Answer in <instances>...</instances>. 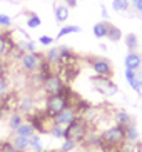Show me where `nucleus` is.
Wrapping results in <instances>:
<instances>
[{
    "instance_id": "1",
    "label": "nucleus",
    "mask_w": 142,
    "mask_h": 152,
    "mask_svg": "<svg viewBox=\"0 0 142 152\" xmlns=\"http://www.w3.org/2000/svg\"><path fill=\"white\" fill-rule=\"evenodd\" d=\"M89 122L82 115H77L69 125L64 127V139L74 140V142H84L87 134H89Z\"/></svg>"
},
{
    "instance_id": "2",
    "label": "nucleus",
    "mask_w": 142,
    "mask_h": 152,
    "mask_svg": "<svg viewBox=\"0 0 142 152\" xmlns=\"http://www.w3.org/2000/svg\"><path fill=\"white\" fill-rule=\"evenodd\" d=\"M74 97H75V92H74V95H64V94L47 95V99H45V107H44V110L53 119V117L57 115V114H60L64 109H67L69 105H72V100H74Z\"/></svg>"
},
{
    "instance_id": "3",
    "label": "nucleus",
    "mask_w": 142,
    "mask_h": 152,
    "mask_svg": "<svg viewBox=\"0 0 142 152\" xmlns=\"http://www.w3.org/2000/svg\"><path fill=\"white\" fill-rule=\"evenodd\" d=\"M125 144V127L122 125H112L107 130L102 132V147H119L122 149V145Z\"/></svg>"
},
{
    "instance_id": "4",
    "label": "nucleus",
    "mask_w": 142,
    "mask_h": 152,
    "mask_svg": "<svg viewBox=\"0 0 142 152\" xmlns=\"http://www.w3.org/2000/svg\"><path fill=\"white\" fill-rule=\"evenodd\" d=\"M85 60L89 62L90 69L95 72V75L112 79V75H114V67H112V64H111L109 58H105V57H92V55H89V57H85Z\"/></svg>"
},
{
    "instance_id": "5",
    "label": "nucleus",
    "mask_w": 142,
    "mask_h": 152,
    "mask_svg": "<svg viewBox=\"0 0 142 152\" xmlns=\"http://www.w3.org/2000/svg\"><path fill=\"white\" fill-rule=\"evenodd\" d=\"M42 60H44V54H39V52H25L18 62H20L22 70L25 74H30L32 75V74L39 72Z\"/></svg>"
},
{
    "instance_id": "6",
    "label": "nucleus",
    "mask_w": 142,
    "mask_h": 152,
    "mask_svg": "<svg viewBox=\"0 0 142 152\" xmlns=\"http://www.w3.org/2000/svg\"><path fill=\"white\" fill-rule=\"evenodd\" d=\"M64 85H65V82H64V79L60 77V74L53 72V74H50V75L44 80V84H42V90L45 92V95L60 94V90L64 89Z\"/></svg>"
},
{
    "instance_id": "7",
    "label": "nucleus",
    "mask_w": 142,
    "mask_h": 152,
    "mask_svg": "<svg viewBox=\"0 0 142 152\" xmlns=\"http://www.w3.org/2000/svg\"><path fill=\"white\" fill-rule=\"evenodd\" d=\"M92 84L94 87H95V90L97 92H100V94L104 95H114L117 94V85L112 82V79H109V77H100V75H95L92 77Z\"/></svg>"
},
{
    "instance_id": "8",
    "label": "nucleus",
    "mask_w": 142,
    "mask_h": 152,
    "mask_svg": "<svg viewBox=\"0 0 142 152\" xmlns=\"http://www.w3.org/2000/svg\"><path fill=\"white\" fill-rule=\"evenodd\" d=\"M79 115L75 110V107L74 105H69L67 109H64L60 114H57V115L53 117V124H59V125H62V127H65V125H69L75 117Z\"/></svg>"
},
{
    "instance_id": "9",
    "label": "nucleus",
    "mask_w": 142,
    "mask_h": 152,
    "mask_svg": "<svg viewBox=\"0 0 142 152\" xmlns=\"http://www.w3.org/2000/svg\"><path fill=\"white\" fill-rule=\"evenodd\" d=\"M34 110H35V99L32 97L30 94L18 97V102H17V112H20L22 115H29V114H32Z\"/></svg>"
},
{
    "instance_id": "10",
    "label": "nucleus",
    "mask_w": 142,
    "mask_h": 152,
    "mask_svg": "<svg viewBox=\"0 0 142 152\" xmlns=\"http://www.w3.org/2000/svg\"><path fill=\"white\" fill-rule=\"evenodd\" d=\"M15 44L17 42L12 39V32H0V58H7L10 47Z\"/></svg>"
},
{
    "instance_id": "11",
    "label": "nucleus",
    "mask_w": 142,
    "mask_h": 152,
    "mask_svg": "<svg viewBox=\"0 0 142 152\" xmlns=\"http://www.w3.org/2000/svg\"><path fill=\"white\" fill-rule=\"evenodd\" d=\"M125 69H130V70H139L142 65V55L139 52H129L125 55Z\"/></svg>"
},
{
    "instance_id": "12",
    "label": "nucleus",
    "mask_w": 142,
    "mask_h": 152,
    "mask_svg": "<svg viewBox=\"0 0 142 152\" xmlns=\"http://www.w3.org/2000/svg\"><path fill=\"white\" fill-rule=\"evenodd\" d=\"M10 142L18 152H27L30 149V137H22V135H17L13 134L10 137Z\"/></svg>"
},
{
    "instance_id": "13",
    "label": "nucleus",
    "mask_w": 142,
    "mask_h": 152,
    "mask_svg": "<svg viewBox=\"0 0 142 152\" xmlns=\"http://www.w3.org/2000/svg\"><path fill=\"white\" fill-rule=\"evenodd\" d=\"M44 58L52 65V67H59V65H60V52H59V47L49 49L44 54Z\"/></svg>"
},
{
    "instance_id": "14",
    "label": "nucleus",
    "mask_w": 142,
    "mask_h": 152,
    "mask_svg": "<svg viewBox=\"0 0 142 152\" xmlns=\"http://www.w3.org/2000/svg\"><path fill=\"white\" fill-rule=\"evenodd\" d=\"M109 23L107 20H102V22H97L95 25H94L92 32L94 35L97 37V39H104V37H107V30H109Z\"/></svg>"
},
{
    "instance_id": "15",
    "label": "nucleus",
    "mask_w": 142,
    "mask_h": 152,
    "mask_svg": "<svg viewBox=\"0 0 142 152\" xmlns=\"http://www.w3.org/2000/svg\"><path fill=\"white\" fill-rule=\"evenodd\" d=\"M114 121H116L117 125L127 127L129 124H132V117H130L125 110H117V112H116V115H114Z\"/></svg>"
},
{
    "instance_id": "16",
    "label": "nucleus",
    "mask_w": 142,
    "mask_h": 152,
    "mask_svg": "<svg viewBox=\"0 0 142 152\" xmlns=\"http://www.w3.org/2000/svg\"><path fill=\"white\" fill-rule=\"evenodd\" d=\"M53 15H55V20H57L59 23L65 22L67 18H69V7H67V5H55Z\"/></svg>"
},
{
    "instance_id": "17",
    "label": "nucleus",
    "mask_w": 142,
    "mask_h": 152,
    "mask_svg": "<svg viewBox=\"0 0 142 152\" xmlns=\"http://www.w3.org/2000/svg\"><path fill=\"white\" fill-rule=\"evenodd\" d=\"M15 134L22 135V137H32V135L35 134V129H34V125L30 122H22V124L18 125V129L15 130Z\"/></svg>"
},
{
    "instance_id": "18",
    "label": "nucleus",
    "mask_w": 142,
    "mask_h": 152,
    "mask_svg": "<svg viewBox=\"0 0 142 152\" xmlns=\"http://www.w3.org/2000/svg\"><path fill=\"white\" fill-rule=\"evenodd\" d=\"M139 140V130H137V127H135V124H129L127 127H125V142H130V144H134V142H137Z\"/></svg>"
},
{
    "instance_id": "19",
    "label": "nucleus",
    "mask_w": 142,
    "mask_h": 152,
    "mask_svg": "<svg viewBox=\"0 0 142 152\" xmlns=\"http://www.w3.org/2000/svg\"><path fill=\"white\" fill-rule=\"evenodd\" d=\"M125 80L129 82V85L132 87L135 92H137L139 95L142 94V89L139 87V82L137 79H135V70H130V69H125Z\"/></svg>"
},
{
    "instance_id": "20",
    "label": "nucleus",
    "mask_w": 142,
    "mask_h": 152,
    "mask_svg": "<svg viewBox=\"0 0 142 152\" xmlns=\"http://www.w3.org/2000/svg\"><path fill=\"white\" fill-rule=\"evenodd\" d=\"M25 15H27V27L29 28H37L42 25V18L37 14H34V12L29 10V12H25Z\"/></svg>"
},
{
    "instance_id": "21",
    "label": "nucleus",
    "mask_w": 142,
    "mask_h": 152,
    "mask_svg": "<svg viewBox=\"0 0 142 152\" xmlns=\"http://www.w3.org/2000/svg\"><path fill=\"white\" fill-rule=\"evenodd\" d=\"M107 39L111 42H119L122 39V32L119 27H116L114 23H109V30H107Z\"/></svg>"
},
{
    "instance_id": "22",
    "label": "nucleus",
    "mask_w": 142,
    "mask_h": 152,
    "mask_svg": "<svg viewBox=\"0 0 142 152\" xmlns=\"http://www.w3.org/2000/svg\"><path fill=\"white\" fill-rule=\"evenodd\" d=\"M125 47L129 52H137V47H139V39L135 34H127L125 35Z\"/></svg>"
},
{
    "instance_id": "23",
    "label": "nucleus",
    "mask_w": 142,
    "mask_h": 152,
    "mask_svg": "<svg viewBox=\"0 0 142 152\" xmlns=\"http://www.w3.org/2000/svg\"><path fill=\"white\" fill-rule=\"evenodd\" d=\"M23 122V115L20 114V112H12V115H10V119H9V127H10V130H15L18 129V125Z\"/></svg>"
},
{
    "instance_id": "24",
    "label": "nucleus",
    "mask_w": 142,
    "mask_h": 152,
    "mask_svg": "<svg viewBox=\"0 0 142 152\" xmlns=\"http://www.w3.org/2000/svg\"><path fill=\"white\" fill-rule=\"evenodd\" d=\"M79 32H80V27H79V25H65V27H62L60 30H59L57 39H62V37L70 35V34H79Z\"/></svg>"
},
{
    "instance_id": "25",
    "label": "nucleus",
    "mask_w": 142,
    "mask_h": 152,
    "mask_svg": "<svg viewBox=\"0 0 142 152\" xmlns=\"http://www.w3.org/2000/svg\"><path fill=\"white\" fill-rule=\"evenodd\" d=\"M130 7V2L129 0H114L112 2V9L116 12H127Z\"/></svg>"
},
{
    "instance_id": "26",
    "label": "nucleus",
    "mask_w": 142,
    "mask_h": 152,
    "mask_svg": "<svg viewBox=\"0 0 142 152\" xmlns=\"http://www.w3.org/2000/svg\"><path fill=\"white\" fill-rule=\"evenodd\" d=\"M30 149L35 152H42L44 151V145H42V140H40V137L37 134H34L30 137Z\"/></svg>"
},
{
    "instance_id": "27",
    "label": "nucleus",
    "mask_w": 142,
    "mask_h": 152,
    "mask_svg": "<svg viewBox=\"0 0 142 152\" xmlns=\"http://www.w3.org/2000/svg\"><path fill=\"white\" fill-rule=\"evenodd\" d=\"M9 89H10V82L7 80V77L0 79V100L9 94Z\"/></svg>"
},
{
    "instance_id": "28",
    "label": "nucleus",
    "mask_w": 142,
    "mask_h": 152,
    "mask_svg": "<svg viewBox=\"0 0 142 152\" xmlns=\"http://www.w3.org/2000/svg\"><path fill=\"white\" fill-rule=\"evenodd\" d=\"M49 134H52L55 139H64V127L62 125H59V124H53Z\"/></svg>"
},
{
    "instance_id": "29",
    "label": "nucleus",
    "mask_w": 142,
    "mask_h": 152,
    "mask_svg": "<svg viewBox=\"0 0 142 152\" xmlns=\"http://www.w3.org/2000/svg\"><path fill=\"white\" fill-rule=\"evenodd\" d=\"M75 147H77V142H74V140H69V139H64V144H62V149H60V152H72Z\"/></svg>"
},
{
    "instance_id": "30",
    "label": "nucleus",
    "mask_w": 142,
    "mask_h": 152,
    "mask_svg": "<svg viewBox=\"0 0 142 152\" xmlns=\"http://www.w3.org/2000/svg\"><path fill=\"white\" fill-rule=\"evenodd\" d=\"M10 25H12V18H10L9 15H5V14H0V27L9 28Z\"/></svg>"
},
{
    "instance_id": "31",
    "label": "nucleus",
    "mask_w": 142,
    "mask_h": 152,
    "mask_svg": "<svg viewBox=\"0 0 142 152\" xmlns=\"http://www.w3.org/2000/svg\"><path fill=\"white\" fill-rule=\"evenodd\" d=\"M7 70H9V67H7V62H5V58H0V79L7 77Z\"/></svg>"
},
{
    "instance_id": "32",
    "label": "nucleus",
    "mask_w": 142,
    "mask_h": 152,
    "mask_svg": "<svg viewBox=\"0 0 142 152\" xmlns=\"http://www.w3.org/2000/svg\"><path fill=\"white\" fill-rule=\"evenodd\" d=\"M39 42H40V45H50V44H53V39L49 35H40Z\"/></svg>"
},
{
    "instance_id": "33",
    "label": "nucleus",
    "mask_w": 142,
    "mask_h": 152,
    "mask_svg": "<svg viewBox=\"0 0 142 152\" xmlns=\"http://www.w3.org/2000/svg\"><path fill=\"white\" fill-rule=\"evenodd\" d=\"M130 4H132V7H134V10H135V12L142 14V0H132Z\"/></svg>"
},
{
    "instance_id": "34",
    "label": "nucleus",
    "mask_w": 142,
    "mask_h": 152,
    "mask_svg": "<svg viewBox=\"0 0 142 152\" xmlns=\"http://www.w3.org/2000/svg\"><path fill=\"white\" fill-rule=\"evenodd\" d=\"M135 79H137V82H139V87L142 89V70H141V69L135 70Z\"/></svg>"
},
{
    "instance_id": "35",
    "label": "nucleus",
    "mask_w": 142,
    "mask_h": 152,
    "mask_svg": "<svg viewBox=\"0 0 142 152\" xmlns=\"http://www.w3.org/2000/svg\"><path fill=\"white\" fill-rule=\"evenodd\" d=\"M77 4H79V0H65V5L69 7V9H74V7H77Z\"/></svg>"
},
{
    "instance_id": "36",
    "label": "nucleus",
    "mask_w": 142,
    "mask_h": 152,
    "mask_svg": "<svg viewBox=\"0 0 142 152\" xmlns=\"http://www.w3.org/2000/svg\"><path fill=\"white\" fill-rule=\"evenodd\" d=\"M90 152H104V151H102V149H92Z\"/></svg>"
}]
</instances>
